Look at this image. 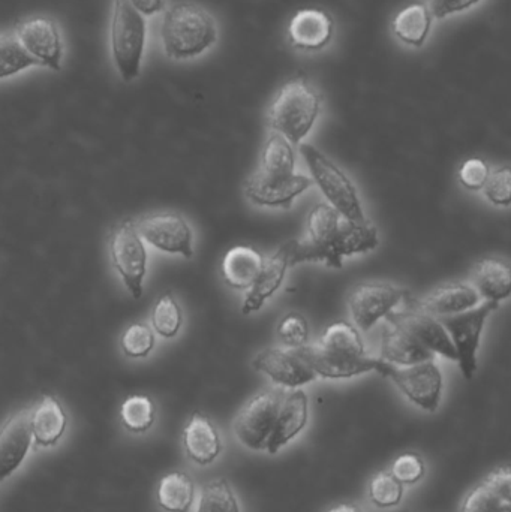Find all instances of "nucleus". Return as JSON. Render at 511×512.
Returning a JSON list of instances; mask_svg holds the SVG:
<instances>
[{
  "label": "nucleus",
  "mask_w": 511,
  "mask_h": 512,
  "mask_svg": "<svg viewBox=\"0 0 511 512\" xmlns=\"http://www.w3.org/2000/svg\"><path fill=\"white\" fill-rule=\"evenodd\" d=\"M314 185V180L302 174L287 177H266L255 173L245 183L249 201L263 207H281L290 210L293 201Z\"/></svg>",
  "instance_id": "nucleus-16"
},
{
  "label": "nucleus",
  "mask_w": 511,
  "mask_h": 512,
  "mask_svg": "<svg viewBox=\"0 0 511 512\" xmlns=\"http://www.w3.org/2000/svg\"><path fill=\"white\" fill-rule=\"evenodd\" d=\"M293 144L278 132H272L261 152V164L257 173L266 177H287L294 174Z\"/></svg>",
  "instance_id": "nucleus-30"
},
{
  "label": "nucleus",
  "mask_w": 511,
  "mask_h": 512,
  "mask_svg": "<svg viewBox=\"0 0 511 512\" xmlns=\"http://www.w3.org/2000/svg\"><path fill=\"white\" fill-rule=\"evenodd\" d=\"M327 512H365L359 505L350 504V502H342V504L335 505V507L330 508Z\"/></svg>",
  "instance_id": "nucleus-43"
},
{
  "label": "nucleus",
  "mask_w": 511,
  "mask_h": 512,
  "mask_svg": "<svg viewBox=\"0 0 511 512\" xmlns=\"http://www.w3.org/2000/svg\"><path fill=\"white\" fill-rule=\"evenodd\" d=\"M155 346V334L146 324H134L122 337V348L128 357H147Z\"/></svg>",
  "instance_id": "nucleus-36"
},
{
  "label": "nucleus",
  "mask_w": 511,
  "mask_h": 512,
  "mask_svg": "<svg viewBox=\"0 0 511 512\" xmlns=\"http://www.w3.org/2000/svg\"><path fill=\"white\" fill-rule=\"evenodd\" d=\"M120 418L128 432L141 435L155 424L156 409L152 400L146 396H131L123 402Z\"/></svg>",
  "instance_id": "nucleus-32"
},
{
  "label": "nucleus",
  "mask_w": 511,
  "mask_h": 512,
  "mask_svg": "<svg viewBox=\"0 0 511 512\" xmlns=\"http://www.w3.org/2000/svg\"><path fill=\"white\" fill-rule=\"evenodd\" d=\"M66 424L68 417L54 397L44 396L35 408L30 409L33 444L38 448H51L59 444L65 435Z\"/></svg>",
  "instance_id": "nucleus-24"
},
{
  "label": "nucleus",
  "mask_w": 511,
  "mask_h": 512,
  "mask_svg": "<svg viewBox=\"0 0 511 512\" xmlns=\"http://www.w3.org/2000/svg\"><path fill=\"white\" fill-rule=\"evenodd\" d=\"M408 289L386 282L360 283L348 298L351 316L362 330H371L386 318L399 303L410 297Z\"/></svg>",
  "instance_id": "nucleus-11"
},
{
  "label": "nucleus",
  "mask_w": 511,
  "mask_h": 512,
  "mask_svg": "<svg viewBox=\"0 0 511 512\" xmlns=\"http://www.w3.org/2000/svg\"><path fill=\"white\" fill-rule=\"evenodd\" d=\"M377 372L392 379L401 393L423 411L435 412L440 408L443 373L434 360L398 367L380 358Z\"/></svg>",
  "instance_id": "nucleus-7"
},
{
  "label": "nucleus",
  "mask_w": 511,
  "mask_h": 512,
  "mask_svg": "<svg viewBox=\"0 0 511 512\" xmlns=\"http://www.w3.org/2000/svg\"><path fill=\"white\" fill-rule=\"evenodd\" d=\"M288 38L299 50H323L333 38V18L323 9H300L288 24Z\"/></svg>",
  "instance_id": "nucleus-20"
},
{
  "label": "nucleus",
  "mask_w": 511,
  "mask_h": 512,
  "mask_svg": "<svg viewBox=\"0 0 511 512\" xmlns=\"http://www.w3.org/2000/svg\"><path fill=\"white\" fill-rule=\"evenodd\" d=\"M392 472L404 486L420 483L426 475L425 460L416 453L401 454L393 462Z\"/></svg>",
  "instance_id": "nucleus-39"
},
{
  "label": "nucleus",
  "mask_w": 511,
  "mask_h": 512,
  "mask_svg": "<svg viewBox=\"0 0 511 512\" xmlns=\"http://www.w3.org/2000/svg\"><path fill=\"white\" fill-rule=\"evenodd\" d=\"M480 0H441L437 6L429 9L431 14L437 18H446L449 15L458 14V12L467 11L473 8Z\"/></svg>",
  "instance_id": "nucleus-41"
},
{
  "label": "nucleus",
  "mask_w": 511,
  "mask_h": 512,
  "mask_svg": "<svg viewBox=\"0 0 511 512\" xmlns=\"http://www.w3.org/2000/svg\"><path fill=\"white\" fill-rule=\"evenodd\" d=\"M294 240L282 245L272 256L264 258L260 274L254 285L249 288L248 295L243 301V315L257 312L267 300L281 288L285 274L290 267L291 254H293Z\"/></svg>",
  "instance_id": "nucleus-19"
},
{
  "label": "nucleus",
  "mask_w": 511,
  "mask_h": 512,
  "mask_svg": "<svg viewBox=\"0 0 511 512\" xmlns=\"http://www.w3.org/2000/svg\"><path fill=\"white\" fill-rule=\"evenodd\" d=\"M32 444L30 409H24L0 427V484L21 468Z\"/></svg>",
  "instance_id": "nucleus-17"
},
{
  "label": "nucleus",
  "mask_w": 511,
  "mask_h": 512,
  "mask_svg": "<svg viewBox=\"0 0 511 512\" xmlns=\"http://www.w3.org/2000/svg\"><path fill=\"white\" fill-rule=\"evenodd\" d=\"M432 14L425 3H413L399 11L393 20V33L411 47H422L431 32Z\"/></svg>",
  "instance_id": "nucleus-28"
},
{
  "label": "nucleus",
  "mask_w": 511,
  "mask_h": 512,
  "mask_svg": "<svg viewBox=\"0 0 511 512\" xmlns=\"http://www.w3.org/2000/svg\"><path fill=\"white\" fill-rule=\"evenodd\" d=\"M491 168L483 159L471 158L459 168V182L470 191H480L488 180Z\"/></svg>",
  "instance_id": "nucleus-40"
},
{
  "label": "nucleus",
  "mask_w": 511,
  "mask_h": 512,
  "mask_svg": "<svg viewBox=\"0 0 511 512\" xmlns=\"http://www.w3.org/2000/svg\"><path fill=\"white\" fill-rule=\"evenodd\" d=\"M194 512H242V510L233 487L225 478H219L204 484Z\"/></svg>",
  "instance_id": "nucleus-31"
},
{
  "label": "nucleus",
  "mask_w": 511,
  "mask_h": 512,
  "mask_svg": "<svg viewBox=\"0 0 511 512\" xmlns=\"http://www.w3.org/2000/svg\"><path fill=\"white\" fill-rule=\"evenodd\" d=\"M308 396L305 391L294 388L291 393L285 394L276 418L275 429L267 442L266 451L276 454L279 450L290 444L308 424Z\"/></svg>",
  "instance_id": "nucleus-22"
},
{
  "label": "nucleus",
  "mask_w": 511,
  "mask_h": 512,
  "mask_svg": "<svg viewBox=\"0 0 511 512\" xmlns=\"http://www.w3.org/2000/svg\"><path fill=\"white\" fill-rule=\"evenodd\" d=\"M300 349L318 378L324 379H347L377 372L380 360L366 357L359 330L345 321L329 325L315 345Z\"/></svg>",
  "instance_id": "nucleus-2"
},
{
  "label": "nucleus",
  "mask_w": 511,
  "mask_h": 512,
  "mask_svg": "<svg viewBox=\"0 0 511 512\" xmlns=\"http://www.w3.org/2000/svg\"><path fill=\"white\" fill-rule=\"evenodd\" d=\"M278 334L288 348H302L309 339L308 321L300 313H288L279 322Z\"/></svg>",
  "instance_id": "nucleus-37"
},
{
  "label": "nucleus",
  "mask_w": 511,
  "mask_h": 512,
  "mask_svg": "<svg viewBox=\"0 0 511 512\" xmlns=\"http://www.w3.org/2000/svg\"><path fill=\"white\" fill-rule=\"evenodd\" d=\"M405 309L401 312H392L386 316L389 324L404 328L408 333L413 334L426 348L431 349L434 354L443 355L449 360H458L455 346L447 333L444 325L437 316L431 315L420 307L417 298L413 295L404 301Z\"/></svg>",
  "instance_id": "nucleus-10"
},
{
  "label": "nucleus",
  "mask_w": 511,
  "mask_h": 512,
  "mask_svg": "<svg viewBox=\"0 0 511 512\" xmlns=\"http://www.w3.org/2000/svg\"><path fill=\"white\" fill-rule=\"evenodd\" d=\"M143 17H152L165 9V0H129Z\"/></svg>",
  "instance_id": "nucleus-42"
},
{
  "label": "nucleus",
  "mask_w": 511,
  "mask_h": 512,
  "mask_svg": "<svg viewBox=\"0 0 511 512\" xmlns=\"http://www.w3.org/2000/svg\"><path fill=\"white\" fill-rule=\"evenodd\" d=\"M284 396V391L279 388H270L243 406L233 424L234 435L243 447L252 451L266 450Z\"/></svg>",
  "instance_id": "nucleus-8"
},
{
  "label": "nucleus",
  "mask_w": 511,
  "mask_h": 512,
  "mask_svg": "<svg viewBox=\"0 0 511 512\" xmlns=\"http://www.w3.org/2000/svg\"><path fill=\"white\" fill-rule=\"evenodd\" d=\"M381 360L404 367L435 360V354L404 328L389 324L381 334Z\"/></svg>",
  "instance_id": "nucleus-23"
},
{
  "label": "nucleus",
  "mask_w": 511,
  "mask_h": 512,
  "mask_svg": "<svg viewBox=\"0 0 511 512\" xmlns=\"http://www.w3.org/2000/svg\"><path fill=\"white\" fill-rule=\"evenodd\" d=\"M15 38L39 66L59 71L62 68L63 39L53 18L33 17L20 21Z\"/></svg>",
  "instance_id": "nucleus-13"
},
{
  "label": "nucleus",
  "mask_w": 511,
  "mask_h": 512,
  "mask_svg": "<svg viewBox=\"0 0 511 512\" xmlns=\"http://www.w3.org/2000/svg\"><path fill=\"white\" fill-rule=\"evenodd\" d=\"M111 258L132 297L140 298L146 276L147 252L137 227L132 222H125L114 230L111 237Z\"/></svg>",
  "instance_id": "nucleus-12"
},
{
  "label": "nucleus",
  "mask_w": 511,
  "mask_h": 512,
  "mask_svg": "<svg viewBox=\"0 0 511 512\" xmlns=\"http://www.w3.org/2000/svg\"><path fill=\"white\" fill-rule=\"evenodd\" d=\"M158 504L165 512H191L195 504V484L185 472H171L161 478Z\"/></svg>",
  "instance_id": "nucleus-29"
},
{
  "label": "nucleus",
  "mask_w": 511,
  "mask_h": 512,
  "mask_svg": "<svg viewBox=\"0 0 511 512\" xmlns=\"http://www.w3.org/2000/svg\"><path fill=\"white\" fill-rule=\"evenodd\" d=\"M380 246L377 228L354 224L345 219L330 204L318 203L309 212L306 239L294 240L290 267L303 262H324L330 268H342L345 256L366 254Z\"/></svg>",
  "instance_id": "nucleus-1"
},
{
  "label": "nucleus",
  "mask_w": 511,
  "mask_h": 512,
  "mask_svg": "<svg viewBox=\"0 0 511 512\" xmlns=\"http://www.w3.org/2000/svg\"><path fill=\"white\" fill-rule=\"evenodd\" d=\"M152 322L153 327L162 337L170 339V337L179 333L180 327H182L183 315L182 309L174 300L173 295L165 294L159 298L155 309H153Z\"/></svg>",
  "instance_id": "nucleus-35"
},
{
  "label": "nucleus",
  "mask_w": 511,
  "mask_h": 512,
  "mask_svg": "<svg viewBox=\"0 0 511 512\" xmlns=\"http://www.w3.org/2000/svg\"><path fill=\"white\" fill-rule=\"evenodd\" d=\"M440 2L441 0H431V6H429V9L434 8V6H437Z\"/></svg>",
  "instance_id": "nucleus-44"
},
{
  "label": "nucleus",
  "mask_w": 511,
  "mask_h": 512,
  "mask_svg": "<svg viewBox=\"0 0 511 512\" xmlns=\"http://www.w3.org/2000/svg\"><path fill=\"white\" fill-rule=\"evenodd\" d=\"M218 39L215 18L203 6L179 2L165 11L161 41L165 54L173 60H189L206 53Z\"/></svg>",
  "instance_id": "nucleus-3"
},
{
  "label": "nucleus",
  "mask_w": 511,
  "mask_h": 512,
  "mask_svg": "<svg viewBox=\"0 0 511 512\" xmlns=\"http://www.w3.org/2000/svg\"><path fill=\"white\" fill-rule=\"evenodd\" d=\"M482 297L473 286L465 283H447L432 291L425 300L419 301L420 307L431 315H458L465 310L473 309L480 303Z\"/></svg>",
  "instance_id": "nucleus-25"
},
{
  "label": "nucleus",
  "mask_w": 511,
  "mask_h": 512,
  "mask_svg": "<svg viewBox=\"0 0 511 512\" xmlns=\"http://www.w3.org/2000/svg\"><path fill=\"white\" fill-rule=\"evenodd\" d=\"M323 98L305 78H294L279 89L267 114L272 132L284 135L291 144L308 137L321 113Z\"/></svg>",
  "instance_id": "nucleus-4"
},
{
  "label": "nucleus",
  "mask_w": 511,
  "mask_h": 512,
  "mask_svg": "<svg viewBox=\"0 0 511 512\" xmlns=\"http://www.w3.org/2000/svg\"><path fill=\"white\" fill-rule=\"evenodd\" d=\"M461 512H511L509 466H498L474 486L462 501Z\"/></svg>",
  "instance_id": "nucleus-18"
},
{
  "label": "nucleus",
  "mask_w": 511,
  "mask_h": 512,
  "mask_svg": "<svg viewBox=\"0 0 511 512\" xmlns=\"http://www.w3.org/2000/svg\"><path fill=\"white\" fill-rule=\"evenodd\" d=\"M138 234L153 248L167 254L192 258V233L185 219L177 213L147 216L137 225Z\"/></svg>",
  "instance_id": "nucleus-15"
},
{
  "label": "nucleus",
  "mask_w": 511,
  "mask_h": 512,
  "mask_svg": "<svg viewBox=\"0 0 511 512\" xmlns=\"http://www.w3.org/2000/svg\"><path fill=\"white\" fill-rule=\"evenodd\" d=\"M500 303L497 301H486L482 306L465 310L456 316H446L440 319L441 324L446 328L455 346L458 363L465 378L471 379L477 372V351H479L480 337L486 319L494 310L498 309Z\"/></svg>",
  "instance_id": "nucleus-9"
},
{
  "label": "nucleus",
  "mask_w": 511,
  "mask_h": 512,
  "mask_svg": "<svg viewBox=\"0 0 511 512\" xmlns=\"http://www.w3.org/2000/svg\"><path fill=\"white\" fill-rule=\"evenodd\" d=\"M32 66L39 65L21 47L15 35H0V80L20 74Z\"/></svg>",
  "instance_id": "nucleus-34"
},
{
  "label": "nucleus",
  "mask_w": 511,
  "mask_h": 512,
  "mask_svg": "<svg viewBox=\"0 0 511 512\" xmlns=\"http://www.w3.org/2000/svg\"><path fill=\"white\" fill-rule=\"evenodd\" d=\"M473 279L480 297H485L486 300L500 303L510 295V267L503 259L492 256L480 259L474 265Z\"/></svg>",
  "instance_id": "nucleus-27"
},
{
  "label": "nucleus",
  "mask_w": 511,
  "mask_h": 512,
  "mask_svg": "<svg viewBox=\"0 0 511 512\" xmlns=\"http://www.w3.org/2000/svg\"><path fill=\"white\" fill-rule=\"evenodd\" d=\"M404 495V484L390 471L374 475L369 483V501L381 510L398 507Z\"/></svg>",
  "instance_id": "nucleus-33"
},
{
  "label": "nucleus",
  "mask_w": 511,
  "mask_h": 512,
  "mask_svg": "<svg viewBox=\"0 0 511 512\" xmlns=\"http://www.w3.org/2000/svg\"><path fill=\"white\" fill-rule=\"evenodd\" d=\"M182 441L186 456L195 465H212L224 450L221 435L215 424L201 412H195L186 424Z\"/></svg>",
  "instance_id": "nucleus-21"
},
{
  "label": "nucleus",
  "mask_w": 511,
  "mask_h": 512,
  "mask_svg": "<svg viewBox=\"0 0 511 512\" xmlns=\"http://www.w3.org/2000/svg\"><path fill=\"white\" fill-rule=\"evenodd\" d=\"M264 256L249 246L231 248L222 259V279L233 289H249L263 267Z\"/></svg>",
  "instance_id": "nucleus-26"
},
{
  "label": "nucleus",
  "mask_w": 511,
  "mask_h": 512,
  "mask_svg": "<svg viewBox=\"0 0 511 512\" xmlns=\"http://www.w3.org/2000/svg\"><path fill=\"white\" fill-rule=\"evenodd\" d=\"M486 198L495 206L509 207L511 201V171L510 167H501L489 173L488 180L483 186Z\"/></svg>",
  "instance_id": "nucleus-38"
},
{
  "label": "nucleus",
  "mask_w": 511,
  "mask_h": 512,
  "mask_svg": "<svg viewBox=\"0 0 511 512\" xmlns=\"http://www.w3.org/2000/svg\"><path fill=\"white\" fill-rule=\"evenodd\" d=\"M258 372L282 388H299L318 378L300 348H267L254 358Z\"/></svg>",
  "instance_id": "nucleus-14"
},
{
  "label": "nucleus",
  "mask_w": 511,
  "mask_h": 512,
  "mask_svg": "<svg viewBox=\"0 0 511 512\" xmlns=\"http://www.w3.org/2000/svg\"><path fill=\"white\" fill-rule=\"evenodd\" d=\"M146 17L129 0H114L111 15V57L120 77L132 81L140 75L146 50Z\"/></svg>",
  "instance_id": "nucleus-5"
},
{
  "label": "nucleus",
  "mask_w": 511,
  "mask_h": 512,
  "mask_svg": "<svg viewBox=\"0 0 511 512\" xmlns=\"http://www.w3.org/2000/svg\"><path fill=\"white\" fill-rule=\"evenodd\" d=\"M300 153L311 170L312 180L320 186L330 206L354 224L369 222L363 212L356 186L348 179L347 174L311 144H300Z\"/></svg>",
  "instance_id": "nucleus-6"
}]
</instances>
